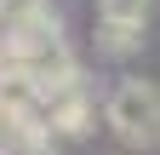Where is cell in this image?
I'll return each instance as SVG.
<instances>
[{
  "label": "cell",
  "mask_w": 160,
  "mask_h": 155,
  "mask_svg": "<svg viewBox=\"0 0 160 155\" xmlns=\"http://www.w3.org/2000/svg\"><path fill=\"white\" fill-rule=\"evenodd\" d=\"M103 121L120 144L132 149H160V86L154 81H114L103 98Z\"/></svg>",
  "instance_id": "1"
},
{
  "label": "cell",
  "mask_w": 160,
  "mask_h": 155,
  "mask_svg": "<svg viewBox=\"0 0 160 155\" xmlns=\"http://www.w3.org/2000/svg\"><path fill=\"white\" fill-rule=\"evenodd\" d=\"M97 46H103L109 57L143 52V23H103V17H97Z\"/></svg>",
  "instance_id": "2"
},
{
  "label": "cell",
  "mask_w": 160,
  "mask_h": 155,
  "mask_svg": "<svg viewBox=\"0 0 160 155\" xmlns=\"http://www.w3.org/2000/svg\"><path fill=\"white\" fill-rule=\"evenodd\" d=\"M103 23H143L149 29V0H97Z\"/></svg>",
  "instance_id": "3"
}]
</instances>
